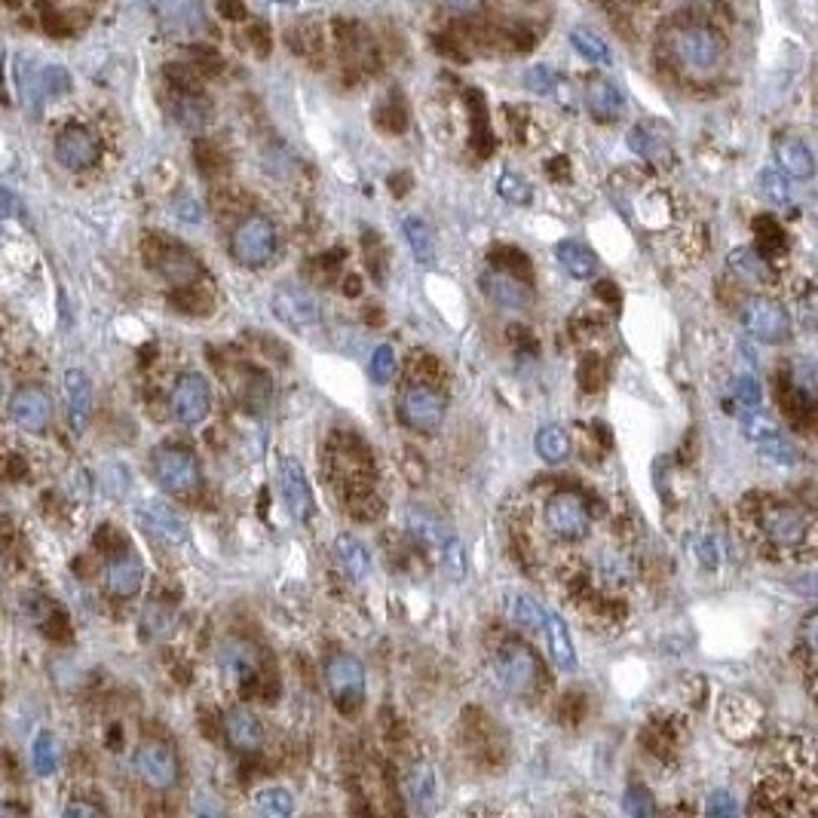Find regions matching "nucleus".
<instances>
[{
	"label": "nucleus",
	"instance_id": "obj_1",
	"mask_svg": "<svg viewBox=\"0 0 818 818\" xmlns=\"http://www.w3.org/2000/svg\"><path fill=\"white\" fill-rule=\"evenodd\" d=\"M668 55L686 77H711L723 62V37L708 25H674L668 32Z\"/></svg>",
	"mask_w": 818,
	"mask_h": 818
},
{
	"label": "nucleus",
	"instance_id": "obj_2",
	"mask_svg": "<svg viewBox=\"0 0 818 818\" xmlns=\"http://www.w3.org/2000/svg\"><path fill=\"white\" fill-rule=\"evenodd\" d=\"M494 674L506 693L524 699V696H534L540 686V659L531 647L509 641L494 653Z\"/></svg>",
	"mask_w": 818,
	"mask_h": 818
},
{
	"label": "nucleus",
	"instance_id": "obj_3",
	"mask_svg": "<svg viewBox=\"0 0 818 818\" xmlns=\"http://www.w3.org/2000/svg\"><path fill=\"white\" fill-rule=\"evenodd\" d=\"M231 251L239 264L246 268H264L270 258L276 255V227L264 215H249L236 224L231 236Z\"/></svg>",
	"mask_w": 818,
	"mask_h": 818
},
{
	"label": "nucleus",
	"instance_id": "obj_4",
	"mask_svg": "<svg viewBox=\"0 0 818 818\" xmlns=\"http://www.w3.org/2000/svg\"><path fill=\"white\" fill-rule=\"evenodd\" d=\"M153 482L163 487L166 494H190L200 487V460L187 448H160L153 454Z\"/></svg>",
	"mask_w": 818,
	"mask_h": 818
},
{
	"label": "nucleus",
	"instance_id": "obj_5",
	"mask_svg": "<svg viewBox=\"0 0 818 818\" xmlns=\"http://www.w3.org/2000/svg\"><path fill=\"white\" fill-rule=\"evenodd\" d=\"M760 524L779 549H801L813 531V518L794 503H769L760 516Z\"/></svg>",
	"mask_w": 818,
	"mask_h": 818
},
{
	"label": "nucleus",
	"instance_id": "obj_6",
	"mask_svg": "<svg viewBox=\"0 0 818 818\" xmlns=\"http://www.w3.org/2000/svg\"><path fill=\"white\" fill-rule=\"evenodd\" d=\"M742 329L760 344H785L791 337V313L772 298H752L742 307Z\"/></svg>",
	"mask_w": 818,
	"mask_h": 818
},
{
	"label": "nucleus",
	"instance_id": "obj_7",
	"mask_svg": "<svg viewBox=\"0 0 818 818\" xmlns=\"http://www.w3.org/2000/svg\"><path fill=\"white\" fill-rule=\"evenodd\" d=\"M325 681H329V690H332L334 702L344 708V711H352L359 708L362 699H365V666L350 656V653H337L329 659L325 666Z\"/></svg>",
	"mask_w": 818,
	"mask_h": 818
},
{
	"label": "nucleus",
	"instance_id": "obj_8",
	"mask_svg": "<svg viewBox=\"0 0 818 818\" xmlns=\"http://www.w3.org/2000/svg\"><path fill=\"white\" fill-rule=\"evenodd\" d=\"M546 528L558 540H568V543H580L588 536V528H592V516H588V506L580 494L573 491H565V494H555L546 506Z\"/></svg>",
	"mask_w": 818,
	"mask_h": 818
},
{
	"label": "nucleus",
	"instance_id": "obj_9",
	"mask_svg": "<svg viewBox=\"0 0 818 818\" xmlns=\"http://www.w3.org/2000/svg\"><path fill=\"white\" fill-rule=\"evenodd\" d=\"M270 310H273V317L280 319L283 325L295 329V332L310 329V325H317L319 319H322L317 295L298 283L280 285L273 292V298H270Z\"/></svg>",
	"mask_w": 818,
	"mask_h": 818
},
{
	"label": "nucleus",
	"instance_id": "obj_10",
	"mask_svg": "<svg viewBox=\"0 0 818 818\" xmlns=\"http://www.w3.org/2000/svg\"><path fill=\"white\" fill-rule=\"evenodd\" d=\"M399 418L411 430L430 433L435 426H442V420H445V396L430 384H411L401 393Z\"/></svg>",
	"mask_w": 818,
	"mask_h": 818
},
{
	"label": "nucleus",
	"instance_id": "obj_11",
	"mask_svg": "<svg viewBox=\"0 0 818 818\" xmlns=\"http://www.w3.org/2000/svg\"><path fill=\"white\" fill-rule=\"evenodd\" d=\"M169 408H172V418L182 426H197L212 411V386L202 374H182L172 389Z\"/></svg>",
	"mask_w": 818,
	"mask_h": 818
},
{
	"label": "nucleus",
	"instance_id": "obj_12",
	"mask_svg": "<svg viewBox=\"0 0 818 818\" xmlns=\"http://www.w3.org/2000/svg\"><path fill=\"white\" fill-rule=\"evenodd\" d=\"M138 779L153 791H169L178 782V757L163 742H145L138 745L133 757Z\"/></svg>",
	"mask_w": 818,
	"mask_h": 818
},
{
	"label": "nucleus",
	"instance_id": "obj_13",
	"mask_svg": "<svg viewBox=\"0 0 818 818\" xmlns=\"http://www.w3.org/2000/svg\"><path fill=\"white\" fill-rule=\"evenodd\" d=\"M280 494H283L285 509L295 521L307 524L313 512H317V503H313V491H310V482H307V472L295 460V457H283L280 460Z\"/></svg>",
	"mask_w": 818,
	"mask_h": 818
},
{
	"label": "nucleus",
	"instance_id": "obj_14",
	"mask_svg": "<svg viewBox=\"0 0 818 818\" xmlns=\"http://www.w3.org/2000/svg\"><path fill=\"white\" fill-rule=\"evenodd\" d=\"M10 418L25 433H44L52 423V399L44 386H18L10 396Z\"/></svg>",
	"mask_w": 818,
	"mask_h": 818
},
{
	"label": "nucleus",
	"instance_id": "obj_15",
	"mask_svg": "<svg viewBox=\"0 0 818 818\" xmlns=\"http://www.w3.org/2000/svg\"><path fill=\"white\" fill-rule=\"evenodd\" d=\"M55 160L67 172H84L99 163V141L84 126H65L55 135Z\"/></svg>",
	"mask_w": 818,
	"mask_h": 818
},
{
	"label": "nucleus",
	"instance_id": "obj_16",
	"mask_svg": "<svg viewBox=\"0 0 818 818\" xmlns=\"http://www.w3.org/2000/svg\"><path fill=\"white\" fill-rule=\"evenodd\" d=\"M479 288L485 292L487 301L497 303V307H506V310H521V307H528V303L534 301L531 285L521 283L518 276L506 273L503 268L482 270V276H479Z\"/></svg>",
	"mask_w": 818,
	"mask_h": 818
},
{
	"label": "nucleus",
	"instance_id": "obj_17",
	"mask_svg": "<svg viewBox=\"0 0 818 818\" xmlns=\"http://www.w3.org/2000/svg\"><path fill=\"white\" fill-rule=\"evenodd\" d=\"M138 521H141V528H145L148 534L163 540L166 546H182V543H187V524H184L182 516H178L175 509H169L166 503H141V506H138Z\"/></svg>",
	"mask_w": 818,
	"mask_h": 818
},
{
	"label": "nucleus",
	"instance_id": "obj_18",
	"mask_svg": "<svg viewBox=\"0 0 818 818\" xmlns=\"http://www.w3.org/2000/svg\"><path fill=\"white\" fill-rule=\"evenodd\" d=\"M727 268H730V273H733L739 283L748 285V288H757V292L776 283V270L769 268L764 251L754 249V246H739V249L730 251Z\"/></svg>",
	"mask_w": 818,
	"mask_h": 818
},
{
	"label": "nucleus",
	"instance_id": "obj_19",
	"mask_svg": "<svg viewBox=\"0 0 818 818\" xmlns=\"http://www.w3.org/2000/svg\"><path fill=\"white\" fill-rule=\"evenodd\" d=\"M62 393H65V408L67 420H71V430H74V433H84L86 426H89V418H92V384H89L86 371H80V368L65 371Z\"/></svg>",
	"mask_w": 818,
	"mask_h": 818
},
{
	"label": "nucleus",
	"instance_id": "obj_20",
	"mask_svg": "<svg viewBox=\"0 0 818 818\" xmlns=\"http://www.w3.org/2000/svg\"><path fill=\"white\" fill-rule=\"evenodd\" d=\"M258 666H261V659H258V650L251 647L249 641H227L218 650V668L236 686L255 681L258 678Z\"/></svg>",
	"mask_w": 818,
	"mask_h": 818
},
{
	"label": "nucleus",
	"instance_id": "obj_21",
	"mask_svg": "<svg viewBox=\"0 0 818 818\" xmlns=\"http://www.w3.org/2000/svg\"><path fill=\"white\" fill-rule=\"evenodd\" d=\"M224 733L231 739L236 752H261L264 748V727L258 715H251L249 708H231L224 715Z\"/></svg>",
	"mask_w": 818,
	"mask_h": 818
},
{
	"label": "nucleus",
	"instance_id": "obj_22",
	"mask_svg": "<svg viewBox=\"0 0 818 818\" xmlns=\"http://www.w3.org/2000/svg\"><path fill=\"white\" fill-rule=\"evenodd\" d=\"M141 583H145V568H141V561H138L135 555H126V551H123V555L108 561V568H104V585H108L111 595H117V598H133V595H138Z\"/></svg>",
	"mask_w": 818,
	"mask_h": 818
},
{
	"label": "nucleus",
	"instance_id": "obj_23",
	"mask_svg": "<svg viewBox=\"0 0 818 818\" xmlns=\"http://www.w3.org/2000/svg\"><path fill=\"white\" fill-rule=\"evenodd\" d=\"M776 157H779V166L785 172L788 178L794 182H809L813 172H816V160H813V151L806 148L803 138H794V135H785L779 138L776 145Z\"/></svg>",
	"mask_w": 818,
	"mask_h": 818
},
{
	"label": "nucleus",
	"instance_id": "obj_24",
	"mask_svg": "<svg viewBox=\"0 0 818 818\" xmlns=\"http://www.w3.org/2000/svg\"><path fill=\"white\" fill-rule=\"evenodd\" d=\"M543 637L549 644L551 659L561 671H573L577 668V650H573V641H570L568 622L558 617L555 610H546V625H543Z\"/></svg>",
	"mask_w": 818,
	"mask_h": 818
},
{
	"label": "nucleus",
	"instance_id": "obj_25",
	"mask_svg": "<svg viewBox=\"0 0 818 818\" xmlns=\"http://www.w3.org/2000/svg\"><path fill=\"white\" fill-rule=\"evenodd\" d=\"M555 258H558V268L565 270L573 280H595L598 276V258L592 251L585 249L583 243L577 239H565L555 246Z\"/></svg>",
	"mask_w": 818,
	"mask_h": 818
},
{
	"label": "nucleus",
	"instance_id": "obj_26",
	"mask_svg": "<svg viewBox=\"0 0 818 818\" xmlns=\"http://www.w3.org/2000/svg\"><path fill=\"white\" fill-rule=\"evenodd\" d=\"M585 104H588V111H592V117L595 120L614 123V120L622 114L625 99H622L617 84H610V80H592L588 89H585Z\"/></svg>",
	"mask_w": 818,
	"mask_h": 818
},
{
	"label": "nucleus",
	"instance_id": "obj_27",
	"mask_svg": "<svg viewBox=\"0 0 818 818\" xmlns=\"http://www.w3.org/2000/svg\"><path fill=\"white\" fill-rule=\"evenodd\" d=\"M334 555H337V565L340 570L350 577V580H365L368 573H371V558H368L365 546L356 540L352 534H340L334 540Z\"/></svg>",
	"mask_w": 818,
	"mask_h": 818
},
{
	"label": "nucleus",
	"instance_id": "obj_28",
	"mask_svg": "<svg viewBox=\"0 0 818 818\" xmlns=\"http://www.w3.org/2000/svg\"><path fill=\"white\" fill-rule=\"evenodd\" d=\"M506 614L516 622L518 629L531 632V635H543V625H546V607L531 598V595H521V592H509L506 598Z\"/></svg>",
	"mask_w": 818,
	"mask_h": 818
},
{
	"label": "nucleus",
	"instance_id": "obj_29",
	"mask_svg": "<svg viewBox=\"0 0 818 818\" xmlns=\"http://www.w3.org/2000/svg\"><path fill=\"white\" fill-rule=\"evenodd\" d=\"M401 234L408 239V246L414 251V258H418V264H426V268H433L435 264V239L433 231H430V224L418 215H408L401 221Z\"/></svg>",
	"mask_w": 818,
	"mask_h": 818
},
{
	"label": "nucleus",
	"instance_id": "obj_30",
	"mask_svg": "<svg viewBox=\"0 0 818 818\" xmlns=\"http://www.w3.org/2000/svg\"><path fill=\"white\" fill-rule=\"evenodd\" d=\"M157 270L166 276L172 285H190L200 276V264L184 249H166L157 261Z\"/></svg>",
	"mask_w": 818,
	"mask_h": 818
},
{
	"label": "nucleus",
	"instance_id": "obj_31",
	"mask_svg": "<svg viewBox=\"0 0 818 818\" xmlns=\"http://www.w3.org/2000/svg\"><path fill=\"white\" fill-rule=\"evenodd\" d=\"M629 148H632L637 157L653 160V163H659V160H668V157H671V145H668L666 135L656 133V129L647 126V123H641V126H635V129L629 133Z\"/></svg>",
	"mask_w": 818,
	"mask_h": 818
},
{
	"label": "nucleus",
	"instance_id": "obj_32",
	"mask_svg": "<svg viewBox=\"0 0 818 818\" xmlns=\"http://www.w3.org/2000/svg\"><path fill=\"white\" fill-rule=\"evenodd\" d=\"M28 92L34 99H55L71 92V74L62 65H44L32 80H28Z\"/></svg>",
	"mask_w": 818,
	"mask_h": 818
},
{
	"label": "nucleus",
	"instance_id": "obj_33",
	"mask_svg": "<svg viewBox=\"0 0 818 818\" xmlns=\"http://www.w3.org/2000/svg\"><path fill=\"white\" fill-rule=\"evenodd\" d=\"M534 448L546 463H565L570 457V435L565 433L558 423L540 426V433H536L534 438Z\"/></svg>",
	"mask_w": 818,
	"mask_h": 818
},
{
	"label": "nucleus",
	"instance_id": "obj_34",
	"mask_svg": "<svg viewBox=\"0 0 818 818\" xmlns=\"http://www.w3.org/2000/svg\"><path fill=\"white\" fill-rule=\"evenodd\" d=\"M172 114H175L178 126H184V129H202L209 123V117H212V108L197 92H182L175 99V104H172Z\"/></svg>",
	"mask_w": 818,
	"mask_h": 818
},
{
	"label": "nucleus",
	"instance_id": "obj_35",
	"mask_svg": "<svg viewBox=\"0 0 818 818\" xmlns=\"http://www.w3.org/2000/svg\"><path fill=\"white\" fill-rule=\"evenodd\" d=\"M408 528H411V534L418 536L420 546H426V549H438L442 546V540L448 536V528L433 518L430 512H420V509H411V516H408Z\"/></svg>",
	"mask_w": 818,
	"mask_h": 818
},
{
	"label": "nucleus",
	"instance_id": "obj_36",
	"mask_svg": "<svg viewBox=\"0 0 818 818\" xmlns=\"http://www.w3.org/2000/svg\"><path fill=\"white\" fill-rule=\"evenodd\" d=\"M757 190H760V197H764L769 206H779V209L791 206V182H788L785 172H779V169H760V175H757Z\"/></svg>",
	"mask_w": 818,
	"mask_h": 818
},
{
	"label": "nucleus",
	"instance_id": "obj_37",
	"mask_svg": "<svg viewBox=\"0 0 818 818\" xmlns=\"http://www.w3.org/2000/svg\"><path fill=\"white\" fill-rule=\"evenodd\" d=\"M570 44H573V50L580 52L583 59L595 62V65H610V62H614V52L607 47V40L598 37L595 32H588V28L570 32Z\"/></svg>",
	"mask_w": 818,
	"mask_h": 818
},
{
	"label": "nucleus",
	"instance_id": "obj_38",
	"mask_svg": "<svg viewBox=\"0 0 818 818\" xmlns=\"http://www.w3.org/2000/svg\"><path fill=\"white\" fill-rule=\"evenodd\" d=\"M435 555H438V561H442V568H445L448 577H454V580H463V577H467V570H469L467 549H463V543H460L451 531H448V536L442 540V546L435 549Z\"/></svg>",
	"mask_w": 818,
	"mask_h": 818
},
{
	"label": "nucleus",
	"instance_id": "obj_39",
	"mask_svg": "<svg viewBox=\"0 0 818 818\" xmlns=\"http://www.w3.org/2000/svg\"><path fill=\"white\" fill-rule=\"evenodd\" d=\"M255 806H258V813H264V816H270V818H285L295 813V801H292V794L280 785L258 791Z\"/></svg>",
	"mask_w": 818,
	"mask_h": 818
},
{
	"label": "nucleus",
	"instance_id": "obj_40",
	"mask_svg": "<svg viewBox=\"0 0 818 818\" xmlns=\"http://www.w3.org/2000/svg\"><path fill=\"white\" fill-rule=\"evenodd\" d=\"M497 194L512 206H528L534 200V187H531V182H524L518 172H500L497 175Z\"/></svg>",
	"mask_w": 818,
	"mask_h": 818
},
{
	"label": "nucleus",
	"instance_id": "obj_41",
	"mask_svg": "<svg viewBox=\"0 0 818 818\" xmlns=\"http://www.w3.org/2000/svg\"><path fill=\"white\" fill-rule=\"evenodd\" d=\"M757 448H760L764 457L776 460V463H782V467H794V463H801V454H797V448H794L785 435H782V430L767 435V438H760V442H757Z\"/></svg>",
	"mask_w": 818,
	"mask_h": 818
},
{
	"label": "nucleus",
	"instance_id": "obj_42",
	"mask_svg": "<svg viewBox=\"0 0 818 818\" xmlns=\"http://www.w3.org/2000/svg\"><path fill=\"white\" fill-rule=\"evenodd\" d=\"M742 433L748 435L752 442H760V438H767V435L779 433V420L767 414L764 408H745V414H742Z\"/></svg>",
	"mask_w": 818,
	"mask_h": 818
},
{
	"label": "nucleus",
	"instance_id": "obj_43",
	"mask_svg": "<svg viewBox=\"0 0 818 818\" xmlns=\"http://www.w3.org/2000/svg\"><path fill=\"white\" fill-rule=\"evenodd\" d=\"M34 769L40 772V776H52L55 769H59V745H55V739L50 733H40L34 739Z\"/></svg>",
	"mask_w": 818,
	"mask_h": 818
},
{
	"label": "nucleus",
	"instance_id": "obj_44",
	"mask_svg": "<svg viewBox=\"0 0 818 818\" xmlns=\"http://www.w3.org/2000/svg\"><path fill=\"white\" fill-rule=\"evenodd\" d=\"M524 86H528L531 92H536V96H551V92H558L561 77H558L549 65H534L524 74Z\"/></svg>",
	"mask_w": 818,
	"mask_h": 818
},
{
	"label": "nucleus",
	"instance_id": "obj_45",
	"mask_svg": "<svg viewBox=\"0 0 818 818\" xmlns=\"http://www.w3.org/2000/svg\"><path fill=\"white\" fill-rule=\"evenodd\" d=\"M396 374V352L389 344H381L377 350L371 352V381L374 384H389Z\"/></svg>",
	"mask_w": 818,
	"mask_h": 818
},
{
	"label": "nucleus",
	"instance_id": "obj_46",
	"mask_svg": "<svg viewBox=\"0 0 818 818\" xmlns=\"http://www.w3.org/2000/svg\"><path fill=\"white\" fill-rule=\"evenodd\" d=\"M733 399L742 405V408H760L764 401V389L754 381V374H739L733 381Z\"/></svg>",
	"mask_w": 818,
	"mask_h": 818
},
{
	"label": "nucleus",
	"instance_id": "obj_47",
	"mask_svg": "<svg viewBox=\"0 0 818 818\" xmlns=\"http://www.w3.org/2000/svg\"><path fill=\"white\" fill-rule=\"evenodd\" d=\"M693 558H696L705 570H715L720 565V558H723V549H720V543L715 536L699 534L693 540Z\"/></svg>",
	"mask_w": 818,
	"mask_h": 818
},
{
	"label": "nucleus",
	"instance_id": "obj_48",
	"mask_svg": "<svg viewBox=\"0 0 818 818\" xmlns=\"http://www.w3.org/2000/svg\"><path fill=\"white\" fill-rule=\"evenodd\" d=\"M622 809H625L629 816H637V818H647L656 813L650 791H644V788H632V791L625 794V801H622Z\"/></svg>",
	"mask_w": 818,
	"mask_h": 818
},
{
	"label": "nucleus",
	"instance_id": "obj_49",
	"mask_svg": "<svg viewBox=\"0 0 818 818\" xmlns=\"http://www.w3.org/2000/svg\"><path fill=\"white\" fill-rule=\"evenodd\" d=\"M430 797H433V772L426 767H418V772L411 776V801L418 803L420 809H426Z\"/></svg>",
	"mask_w": 818,
	"mask_h": 818
},
{
	"label": "nucleus",
	"instance_id": "obj_50",
	"mask_svg": "<svg viewBox=\"0 0 818 818\" xmlns=\"http://www.w3.org/2000/svg\"><path fill=\"white\" fill-rule=\"evenodd\" d=\"M705 813L708 816H739L742 813V806L733 801V794H727V791H715L708 803H705Z\"/></svg>",
	"mask_w": 818,
	"mask_h": 818
},
{
	"label": "nucleus",
	"instance_id": "obj_51",
	"mask_svg": "<svg viewBox=\"0 0 818 818\" xmlns=\"http://www.w3.org/2000/svg\"><path fill=\"white\" fill-rule=\"evenodd\" d=\"M0 212L3 215H22V200L7 187H0Z\"/></svg>",
	"mask_w": 818,
	"mask_h": 818
},
{
	"label": "nucleus",
	"instance_id": "obj_52",
	"mask_svg": "<svg viewBox=\"0 0 818 818\" xmlns=\"http://www.w3.org/2000/svg\"><path fill=\"white\" fill-rule=\"evenodd\" d=\"M65 816L67 818H74V816H101V809L99 806H92V803H71V806H65Z\"/></svg>",
	"mask_w": 818,
	"mask_h": 818
},
{
	"label": "nucleus",
	"instance_id": "obj_53",
	"mask_svg": "<svg viewBox=\"0 0 818 818\" xmlns=\"http://www.w3.org/2000/svg\"><path fill=\"white\" fill-rule=\"evenodd\" d=\"M448 7H451L454 13H472V10H479L485 0H445Z\"/></svg>",
	"mask_w": 818,
	"mask_h": 818
},
{
	"label": "nucleus",
	"instance_id": "obj_54",
	"mask_svg": "<svg viewBox=\"0 0 818 818\" xmlns=\"http://www.w3.org/2000/svg\"><path fill=\"white\" fill-rule=\"evenodd\" d=\"M175 212L187 218V221H197V218H200V206H194V200H182Z\"/></svg>",
	"mask_w": 818,
	"mask_h": 818
},
{
	"label": "nucleus",
	"instance_id": "obj_55",
	"mask_svg": "<svg viewBox=\"0 0 818 818\" xmlns=\"http://www.w3.org/2000/svg\"><path fill=\"white\" fill-rule=\"evenodd\" d=\"M221 10H224V16H236V18L243 16V7H239L236 0H224V7H221Z\"/></svg>",
	"mask_w": 818,
	"mask_h": 818
},
{
	"label": "nucleus",
	"instance_id": "obj_56",
	"mask_svg": "<svg viewBox=\"0 0 818 818\" xmlns=\"http://www.w3.org/2000/svg\"><path fill=\"white\" fill-rule=\"evenodd\" d=\"M288 3H322V0H288Z\"/></svg>",
	"mask_w": 818,
	"mask_h": 818
},
{
	"label": "nucleus",
	"instance_id": "obj_57",
	"mask_svg": "<svg viewBox=\"0 0 818 818\" xmlns=\"http://www.w3.org/2000/svg\"><path fill=\"white\" fill-rule=\"evenodd\" d=\"M145 3H151V7H160V3H166V0H145Z\"/></svg>",
	"mask_w": 818,
	"mask_h": 818
},
{
	"label": "nucleus",
	"instance_id": "obj_58",
	"mask_svg": "<svg viewBox=\"0 0 818 818\" xmlns=\"http://www.w3.org/2000/svg\"><path fill=\"white\" fill-rule=\"evenodd\" d=\"M7 3H10V7H16V3H18V0H7Z\"/></svg>",
	"mask_w": 818,
	"mask_h": 818
}]
</instances>
